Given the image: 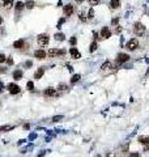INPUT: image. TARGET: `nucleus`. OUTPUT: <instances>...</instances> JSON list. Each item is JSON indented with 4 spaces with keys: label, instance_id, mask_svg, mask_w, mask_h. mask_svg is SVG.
<instances>
[{
    "label": "nucleus",
    "instance_id": "1a4fd4ad",
    "mask_svg": "<svg viewBox=\"0 0 149 157\" xmlns=\"http://www.w3.org/2000/svg\"><path fill=\"white\" fill-rule=\"evenodd\" d=\"M69 54L72 55V58H75V59H79V58H81V54L77 51V49H76V47H72V49L69 50Z\"/></svg>",
    "mask_w": 149,
    "mask_h": 157
},
{
    "label": "nucleus",
    "instance_id": "bb28decb",
    "mask_svg": "<svg viewBox=\"0 0 149 157\" xmlns=\"http://www.w3.org/2000/svg\"><path fill=\"white\" fill-rule=\"evenodd\" d=\"M88 1H89L90 5H97V4L99 3V0H88Z\"/></svg>",
    "mask_w": 149,
    "mask_h": 157
},
{
    "label": "nucleus",
    "instance_id": "f8f14e48",
    "mask_svg": "<svg viewBox=\"0 0 149 157\" xmlns=\"http://www.w3.org/2000/svg\"><path fill=\"white\" fill-rule=\"evenodd\" d=\"M43 93H45V96H56V90L54 88H47Z\"/></svg>",
    "mask_w": 149,
    "mask_h": 157
},
{
    "label": "nucleus",
    "instance_id": "58836bf2",
    "mask_svg": "<svg viewBox=\"0 0 149 157\" xmlns=\"http://www.w3.org/2000/svg\"><path fill=\"white\" fill-rule=\"evenodd\" d=\"M1 5H4V0H0V7Z\"/></svg>",
    "mask_w": 149,
    "mask_h": 157
},
{
    "label": "nucleus",
    "instance_id": "c756f323",
    "mask_svg": "<svg viewBox=\"0 0 149 157\" xmlns=\"http://www.w3.org/2000/svg\"><path fill=\"white\" fill-rule=\"evenodd\" d=\"M5 55H3V54H0V63H4V62H5Z\"/></svg>",
    "mask_w": 149,
    "mask_h": 157
},
{
    "label": "nucleus",
    "instance_id": "393cba45",
    "mask_svg": "<svg viewBox=\"0 0 149 157\" xmlns=\"http://www.w3.org/2000/svg\"><path fill=\"white\" fill-rule=\"evenodd\" d=\"M96 50H97V42H93L90 45V51L93 52V51H96Z\"/></svg>",
    "mask_w": 149,
    "mask_h": 157
},
{
    "label": "nucleus",
    "instance_id": "dca6fc26",
    "mask_svg": "<svg viewBox=\"0 0 149 157\" xmlns=\"http://www.w3.org/2000/svg\"><path fill=\"white\" fill-rule=\"evenodd\" d=\"M139 141H140L141 144H149V136H140Z\"/></svg>",
    "mask_w": 149,
    "mask_h": 157
},
{
    "label": "nucleus",
    "instance_id": "a19ab883",
    "mask_svg": "<svg viewBox=\"0 0 149 157\" xmlns=\"http://www.w3.org/2000/svg\"><path fill=\"white\" fill-rule=\"evenodd\" d=\"M76 1H77V3H83L84 0H76Z\"/></svg>",
    "mask_w": 149,
    "mask_h": 157
},
{
    "label": "nucleus",
    "instance_id": "20e7f679",
    "mask_svg": "<svg viewBox=\"0 0 149 157\" xmlns=\"http://www.w3.org/2000/svg\"><path fill=\"white\" fill-rule=\"evenodd\" d=\"M49 41H50V38H49V35H46V34H41L38 37V45L39 46H46V45L49 43Z\"/></svg>",
    "mask_w": 149,
    "mask_h": 157
},
{
    "label": "nucleus",
    "instance_id": "412c9836",
    "mask_svg": "<svg viewBox=\"0 0 149 157\" xmlns=\"http://www.w3.org/2000/svg\"><path fill=\"white\" fill-rule=\"evenodd\" d=\"M25 7H26L28 9H32V8L34 7V1H32V0H30V1H26V4H25Z\"/></svg>",
    "mask_w": 149,
    "mask_h": 157
},
{
    "label": "nucleus",
    "instance_id": "4468645a",
    "mask_svg": "<svg viewBox=\"0 0 149 157\" xmlns=\"http://www.w3.org/2000/svg\"><path fill=\"white\" fill-rule=\"evenodd\" d=\"M110 5H111L112 9H116L120 5V0H111V1H110Z\"/></svg>",
    "mask_w": 149,
    "mask_h": 157
},
{
    "label": "nucleus",
    "instance_id": "a211bd4d",
    "mask_svg": "<svg viewBox=\"0 0 149 157\" xmlns=\"http://www.w3.org/2000/svg\"><path fill=\"white\" fill-rule=\"evenodd\" d=\"M55 39H56V41H64V34L63 33H56L55 34Z\"/></svg>",
    "mask_w": 149,
    "mask_h": 157
},
{
    "label": "nucleus",
    "instance_id": "9d476101",
    "mask_svg": "<svg viewBox=\"0 0 149 157\" xmlns=\"http://www.w3.org/2000/svg\"><path fill=\"white\" fill-rule=\"evenodd\" d=\"M43 73H45V67H41V68H38L37 72L34 73V77L37 79V80H39V79L43 76Z\"/></svg>",
    "mask_w": 149,
    "mask_h": 157
},
{
    "label": "nucleus",
    "instance_id": "f257e3e1",
    "mask_svg": "<svg viewBox=\"0 0 149 157\" xmlns=\"http://www.w3.org/2000/svg\"><path fill=\"white\" fill-rule=\"evenodd\" d=\"M65 51L64 50H58V49H50L47 52V56L49 58H55V56H59V55H61V54H64Z\"/></svg>",
    "mask_w": 149,
    "mask_h": 157
},
{
    "label": "nucleus",
    "instance_id": "ddd939ff",
    "mask_svg": "<svg viewBox=\"0 0 149 157\" xmlns=\"http://www.w3.org/2000/svg\"><path fill=\"white\" fill-rule=\"evenodd\" d=\"M24 45H25L24 39H20V41H16V42L13 43V47H14V49H22Z\"/></svg>",
    "mask_w": 149,
    "mask_h": 157
},
{
    "label": "nucleus",
    "instance_id": "5701e85b",
    "mask_svg": "<svg viewBox=\"0 0 149 157\" xmlns=\"http://www.w3.org/2000/svg\"><path fill=\"white\" fill-rule=\"evenodd\" d=\"M13 5V1H4V7H5L7 9H9Z\"/></svg>",
    "mask_w": 149,
    "mask_h": 157
},
{
    "label": "nucleus",
    "instance_id": "cd10ccee",
    "mask_svg": "<svg viewBox=\"0 0 149 157\" xmlns=\"http://www.w3.org/2000/svg\"><path fill=\"white\" fill-rule=\"evenodd\" d=\"M79 17H80L81 21H86V17H85V14H84L83 12H80V13H79Z\"/></svg>",
    "mask_w": 149,
    "mask_h": 157
},
{
    "label": "nucleus",
    "instance_id": "79ce46f5",
    "mask_svg": "<svg viewBox=\"0 0 149 157\" xmlns=\"http://www.w3.org/2000/svg\"><path fill=\"white\" fill-rule=\"evenodd\" d=\"M0 71H1V68H0Z\"/></svg>",
    "mask_w": 149,
    "mask_h": 157
},
{
    "label": "nucleus",
    "instance_id": "9b49d317",
    "mask_svg": "<svg viewBox=\"0 0 149 157\" xmlns=\"http://www.w3.org/2000/svg\"><path fill=\"white\" fill-rule=\"evenodd\" d=\"M64 13L67 14V16H71V14L73 13V5H71V4L65 5L64 7Z\"/></svg>",
    "mask_w": 149,
    "mask_h": 157
},
{
    "label": "nucleus",
    "instance_id": "2f4dec72",
    "mask_svg": "<svg viewBox=\"0 0 149 157\" xmlns=\"http://www.w3.org/2000/svg\"><path fill=\"white\" fill-rule=\"evenodd\" d=\"M131 157H140V153H137V152H133V153L130 155Z\"/></svg>",
    "mask_w": 149,
    "mask_h": 157
},
{
    "label": "nucleus",
    "instance_id": "0eeeda50",
    "mask_svg": "<svg viewBox=\"0 0 149 157\" xmlns=\"http://www.w3.org/2000/svg\"><path fill=\"white\" fill-rule=\"evenodd\" d=\"M128 59H130V55H127V54H119L116 56V62L118 63H124V62H127Z\"/></svg>",
    "mask_w": 149,
    "mask_h": 157
},
{
    "label": "nucleus",
    "instance_id": "a878e982",
    "mask_svg": "<svg viewBox=\"0 0 149 157\" xmlns=\"http://www.w3.org/2000/svg\"><path fill=\"white\" fill-rule=\"evenodd\" d=\"M93 17H94V11H93V9H90V11L88 12V17H86V18L90 20V18H93Z\"/></svg>",
    "mask_w": 149,
    "mask_h": 157
},
{
    "label": "nucleus",
    "instance_id": "7c9ffc66",
    "mask_svg": "<svg viewBox=\"0 0 149 157\" xmlns=\"http://www.w3.org/2000/svg\"><path fill=\"white\" fill-rule=\"evenodd\" d=\"M61 118H63L61 115H59V116H54V118H52V122H58V120H60Z\"/></svg>",
    "mask_w": 149,
    "mask_h": 157
},
{
    "label": "nucleus",
    "instance_id": "7ed1b4c3",
    "mask_svg": "<svg viewBox=\"0 0 149 157\" xmlns=\"http://www.w3.org/2000/svg\"><path fill=\"white\" fill-rule=\"evenodd\" d=\"M133 30H135V33L137 35H143L144 33H145V26H144L141 22H136L135 26H133Z\"/></svg>",
    "mask_w": 149,
    "mask_h": 157
},
{
    "label": "nucleus",
    "instance_id": "f03ea898",
    "mask_svg": "<svg viewBox=\"0 0 149 157\" xmlns=\"http://www.w3.org/2000/svg\"><path fill=\"white\" fill-rule=\"evenodd\" d=\"M126 47H127L128 50H131V51H133V50H136V49L139 47V41H137L136 38H132V39H130V41L127 42Z\"/></svg>",
    "mask_w": 149,
    "mask_h": 157
},
{
    "label": "nucleus",
    "instance_id": "c85d7f7f",
    "mask_svg": "<svg viewBox=\"0 0 149 157\" xmlns=\"http://www.w3.org/2000/svg\"><path fill=\"white\" fill-rule=\"evenodd\" d=\"M69 42H71V45H73V46H75L76 42H77V38H76V37H72V38L69 39Z\"/></svg>",
    "mask_w": 149,
    "mask_h": 157
},
{
    "label": "nucleus",
    "instance_id": "b1692460",
    "mask_svg": "<svg viewBox=\"0 0 149 157\" xmlns=\"http://www.w3.org/2000/svg\"><path fill=\"white\" fill-rule=\"evenodd\" d=\"M26 87H28L29 90H33V89H34V83H33V81H29V83L26 84Z\"/></svg>",
    "mask_w": 149,
    "mask_h": 157
},
{
    "label": "nucleus",
    "instance_id": "e433bc0d",
    "mask_svg": "<svg viewBox=\"0 0 149 157\" xmlns=\"http://www.w3.org/2000/svg\"><path fill=\"white\" fill-rule=\"evenodd\" d=\"M32 65V62H28V63H25V67H30Z\"/></svg>",
    "mask_w": 149,
    "mask_h": 157
},
{
    "label": "nucleus",
    "instance_id": "4be33fe9",
    "mask_svg": "<svg viewBox=\"0 0 149 157\" xmlns=\"http://www.w3.org/2000/svg\"><path fill=\"white\" fill-rule=\"evenodd\" d=\"M12 128H13V126H3V127H0V131H8Z\"/></svg>",
    "mask_w": 149,
    "mask_h": 157
},
{
    "label": "nucleus",
    "instance_id": "f3484780",
    "mask_svg": "<svg viewBox=\"0 0 149 157\" xmlns=\"http://www.w3.org/2000/svg\"><path fill=\"white\" fill-rule=\"evenodd\" d=\"M111 67V62H109V60H107V62H105L103 64L101 65V69H103V71H106V69H109Z\"/></svg>",
    "mask_w": 149,
    "mask_h": 157
},
{
    "label": "nucleus",
    "instance_id": "72a5a7b5",
    "mask_svg": "<svg viewBox=\"0 0 149 157\" xmlns=\"http://www.w3.org/2000/svg\"><path fill=\"white\" fill-rule=\"evenodd\" d=\"M115 32H116L118 34H119V33L122 32V26H118V28H116V30H115Z\"/></svg>",
    "mask_w": 149,
    "mask_h": 157
},
{
    "label": "nucleus",
    "instance_id": "f704fd0d",
    "mask_svg": "<svg viewBox=\"0 0 149 157\" xmlns=\"http://www.w3.org/2000/svg\"><path fill=\"white\" fill-rule=\"evenodd\" d=\"M63 22H64V18H61V20H60V21H59V24H58V28H60V25H61V24H63Z\"/></svg>",
    "mask_w": 149,
    "mask_h": 157
},
{
    "label": "nucleus",
    "instance_id": "473e14b6",
    "mask_svg": "<svg viewBox=\"0 0 149 157\" xmlns=\"http://www.w3.org/2000/svg\"><path fill=\"white\" fill-rule=\"evenodd\" d=\"M118 21H119V17L114 18V20H112V21H111V24H112V25H116V24H118Z\"/></svg>",
    "mask_w": 149,
    "mask_h": 157
},
{
    "label": "nucleus",
    "instance_id": "423d86ee",
    "mask_svg": "<svg viewBox=\"0 0 149 157\" xmlns=\"http://www.w3.org/2000/svg\"><path fill=\"white\" fill-rule=\"evenodd\" d=\"M34 56L37 58V59H45L46 56H47V54H46L45 50H35Z\"/></svg>",
    "mask_w": 149,
    "mask_h": 157
},
{
    "label": "nucleus",
    "instance_id": "ea45409f",
    "mask_svg": "<svg viewBox=\"0 0 149 157\" xmlns=\"http://www.w3.org/2000/svg\"><path fill=\"white\" fill-rule=\"evenodd\" d=\"M1 24H3V17L0 16V25H1Z\"/></svg>",
    "mask_w": 149,
    "mask_h": 157
},
{
    "label": "nucleus",
    "instance_id": "2eb2a0df",
    "mask_svg": "<svg viewBox=\"0 0 149 157\" xmlns=\"http://www.w3.org/2000/svg\"><path fill=\"white\" fill-rule=\"evenodd\" d=\"M13 77L16 79V80H21V79H22V72H21L20 69L14 71V72H13Z\"/></svg>",
    "mask_w": 149,
    "mask_h": 157
},
{
    "label": "nucleus",
    "instance_id": "c9c22d12",
    "mask_svg": "<svg viewBox=\"0 0 149 157\" xmlns=\"http://www.w3.org/2000/svg\"><path fill=\"white\" fill-rule=\"evenodd\" d=\"M7 60H8V64H12V63H13V60H12V58H8Z\"/></svg>",
    "mask_w": 149,
    "mask_h": 157
},
{
    "label": "nucleus",
    "instance_id": "aec40b11",
    "mask_svg": "<svg viewBox=\"0 0 149 157\" xmlns=\"http://www.w3.org/2000/svg\"><path fill=\"white\" fill-rule=\"evenodd\" d=\"M14 7H16V9H17V11H21V9H24L25 4H24V3H21V1H17V3H16V5H14Z\"/></svg>",
    "mask_w": 149,
    "mask_h": 157
},
{
    "label": "nucleus",
    "instance_id": "6e6552de",
    "mask_svg": "<svg viewBox=\"0 0 149 157\" xmlns=\"http://www.w3.org/2000/svg\"><path fill=\"white\" fill-rule=\"evenodd\" d=\"M101 35H102L103 38H110V37H111V30L107 28V26L102 28V30H101Z\"/></svg>",
    "mask_w": 149,
    "mask_h": 157
},
{
    "label": "nucleus",
    "instance_id": "6ab92c4d",
    "mask_svg": "<svg viewBox=\"0 0 149 157\" xmlns=\"http://www.w3.org/2000/svg\"><path fill=\"white\" fill-rule=\"evenodd\" d=\"M80 79H81V76H80V75H73V76H72V79H71V83H72V84H75V83H77Z\"/></svg>",
    "mask_w": 149,
    "mask_h": 157
},
{
    "label": "nucleus",
    "instance_id": "39448f33",
    "mask_svg": "<svg viewBox=\"0 0 149 157\" xmlns=\"http://www.w3.org/2000/svg\"><path fill=\"white\" fill-rule=\"evenodd\" d=\"M8 89H9V93H11V94L20 93V87H18V85H16V84H13V83L8 85Z\"/></svg>",
    "mask_w": 149,
    "mask_h": 157
},
{
    "label": "nucleus",
    "instance_id": "4c0bfd02",
    "mask_svg": "<svg viewBox=\"0 0 149 157\" xmlns=\"http://www.w3.org/2000/svg\"><path fill=\"white\" fill-rule=\"evenodd\" d=\"M67 87H65V85H60V87H59V89H65Z\"/></svg>",
    "mask_w": 149,
    "mask_h": 157
}]
</instances>
